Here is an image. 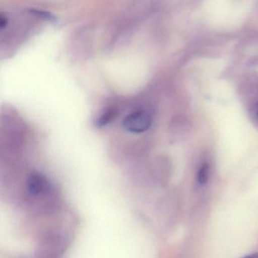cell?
<instances>
[{"label":"cell","mask_w":258,"mask_h":258,"mask_svg":"<svg viewBox=\"0 0 258 258\" xmlns=\"http://www.w3.org/2000/svg\"><path fill=\"white\" fill-rule=\"evenodd\" d=\"M153 123V116L150 111L139 109L126 115L123 120V128L133 134H143L149 131Z\"/></svg>","instance_id":"obj_1"},{"label":"cell","mask_w":258,"mask_h":258,"mask_svg":"<svg viewBox=\"0 0 258 258\" xmlns=\"http://www.w3.org/2000/svg\"><path fill=\"white\" fill-rule=\"evenodd\" d=\"M47 179L40 173H32L27 181V188L31 196H41L49 190Z\"/></svg>","instance_id":"obj_2"},{"label":"cell","mask_w":258,"mask_h":258,"mask_svg":"<svg viewBox=\"0 0 258 258\" xmlns=\"http://www.w3.org/2000/svg\"><path fill=\"white\" fill-rule=\"evenodd\" d=\"M114 116H115V112H114L113 110H108V111H105L104 114H102V115L99 117L97 122H96V124L99 126H105V125L108 124L111 120H113Z\"/></svg>","instance_id":"obj_3"},{"label":"cell","mask_w":258,"mask_h":258,"mask_svg":"<svg viewBox=\"0 0 258 258\" xmlns=\"http://www.w3.org/2000/svg\"><path fill=\"white\" fill-rule=\"evenodd\" d=\"M209 173V165L208 164H203L199 170V174H198V180H199V183L204 185L208 182Z\"/></svg>","instance_id":"obj_4"},{"label":"cell","mask_w":258,"mask_h":258,"mask_svg":"<svg viewBox=\"0 0 258 258\" xmlns=\"http://www.w3.org/2000/svg\"><path fill=\"white\" fill-rule=\"evenodd\" d=\"M248 257H258V253H253V254L249 255Z\"/></svg>","instance_id":"obj_5"},{"label":"cell","mask_w":258,"mask_h":258,"mask_svg":"<svg viewBox=\"0 0 258 258\" xmlns=\"http://www.w3.org/2000/svg\"><path fill=\"white\" fill-rule=\"evenodd\" d=\"M256 114H257V117H258V110H257V112H256Z\"/></svg>","instance_id":"obj_6"}]
</instances>
